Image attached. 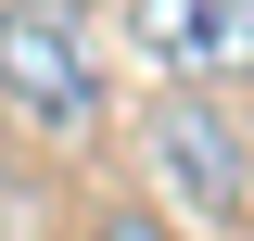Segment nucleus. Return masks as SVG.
<instances>
[{"label":"nucleus","instance_id":"7ed1b4c3","mask_svg":"<svg viewBox=\"0 0 254 241\" xmlns=\"http://www.w3.org/2000/svg\"><path fill=\"white\" fill-rule=\"evenodd\" d=\"M127 51L165 76H254V0H127Z\"/></svg>","mask_w":254,"mask_h":241},{"label":"nucleus","instance_id":"f257e3e1","mask_svg":"<svg viewBox=\"0 0 254 241\" xmlns=\"http://www.w3.org/2000/svg\"><path fill=\"white\" fill-rule=\"evenodd\" d=\"M0 102L38 140H102V38L76 0H0Z\"/></svg>","mask_w":254,"mask_h":241},{"label":"nucleus","instance_id":"f03ea898","mask_svg":"<svg viewBox=\"0 0 254 241\" xmlns=\"http://www.w3.org/2000/svg\"><path fill=\"white\" fill-rule=\"evenodd\" d=\"M140 152H153V178H165V203L178 216H203V229H229V216L254 203V152H242V127H229V102H203L178 76V89L140 115Z\"/></svg>","mask_w":254,"mask_h":241},{"label":"nucleus","instance_id":"20e7f679","mask_svg":"<svg viewBox=\"0 0 254 241\" xmlns=\"http://www.w3.org/2000/svg\"><path fill=\"white\" fill-rule=\"evenodd\" d=\"M89 241H178V229H165L153 203H102V216H89Z\"/></svg>","mask_w":254,"mask_h":241}]
</instances>
